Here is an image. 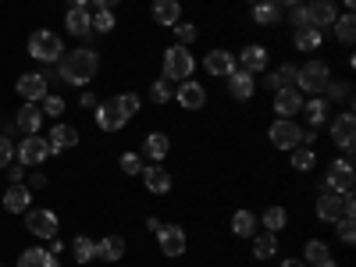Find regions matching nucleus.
Returning a JSON list of instances; mask_svg holds the SVG:
<instances>
[{
	"instance_id": "nucleus-1",
	"label": "nucleus",
	"mask_w": 356,
	"mask_h": 267,
	"mask_svg": "<svg viewBox=\"0 0 356 267\" xmlns=\"http://www.w3.org/2000/svg\"><path fill=\"white\" fill-rule=\"evenodd\" d=\"M100 72V57L97 50H68L61 61H57V79L68 82V86H86V82H93V75Z\"/></svg>"
},
{
	"instance_id": "nucleus-2",
	"label": "nucleus",
	"mask_w": 356,
	"mask_h": 267,
	"mask_svg": "<svg viewBox=\"0 0 356 267\" xmlns=\"http://www.w3.org/2000/svg\"><path fill=\"white\" fill-rule=\"evenodd\" d=\"M29 54L43 65H57L65 57V43H61V36H54L50 29H40V33L29 36Z\"/></svg>"
},
{
	"instance_id": "nucleus-3",
	"label": "nucleus",
	"mask_w": 356,
	"mask_h": 267,
	"mask_svg": "<svg viewBox=\"0 0 356 267\" xmlns=\"http://www.w3.org/2000/svg\"><path fill=\"white\" fill-rule=\"evenodd\" d=\"M193 68H196V61H193V54L182 43H175V47L164 50V79L186 82V79H193Z\"/></svg>"
},
{
	"instance_id": "nucleus-4",
	"label": "nucleus",
	"mask_w": 356,
	"mask_h": 267,
	"mask_svg": "<svg viewBox=\"0 0 356 267\" xmlns=\"http://www.w3.org/2000/svg\"><path fill=\"white\" fill-rule=\"evenodd\" d=\"M332 82V72L324 61H307V68H300V75H296V89L300 93H324V86Z\"/></svg>"
},
{
	"instance_id": "nucleus-5",
	"label": "nucleus",
	"mask_w": 356,
	"mask_h": 267,
	"mask_svg": "<svg viewBox=\"0 0 356 267\" xmlns=\"http://www.w3.org/2000/svg\"><path fill=\"white\" fill-rule=\"evenodd\" d=\"M303 132L307 129H300L292 118H278L267 136H271V143L278 146V150H296V146H303Z\"/></svg>"
},
{
	"instance_id": "nucleus-6",
	"label": "nucleus",
	"mask_w": 356,
	"mask_h": 267,
	"mask_svg": "<svg viewBox=\"0 0 356 267\" xmlns=\"http://www.w3.org/2000/svg\"><path fill=\"white\" fill-rule=\"evenodd\" d=\"M353 186H356V175H353V164L349 161H335L332 164V171H328V178H324V193H335V196H346V193H353Z\"/></svg>"
},
{
	"instance_id": "nucleus-7",
	"label": "nucleus",
	"mask_w": 356,
	"mask_h": 267,
	"mask_svg": "<svg viewBox=\"0 0 356 267\" xmlns=\"http://www.w3.org/2000/svg\"><path fill=\"white\" fill-rule=\"evenodd\" d=\"M15 154H18V161H22L25 168H33V164H43V161L50 157V143H47L43 136H25Z\"/></svg>"
},
{
	"instance_id": "nucleus-8",
	"label": "nucleus",
	"mask_w": 356,
	"mask_h": 267,
	"mask_svg": "<svg viewBox=\"0 0 356 267\" xmlns=\"http://www.w3.org/2000/svg\"><path fill=\"white\" fill-rule=\"evenodd\" d=\"M307 18H310V25L317 29V33L332 29V25H335V18H339L335 0H310V4H307Z\"/></svg>"
},
{
	"instance_id": "nucleus-9",
	"label": "nucleus",
	"mask_w": 356,
	"mask_h": 267,
	"mask_svg": "<svg viewBox=\"0 0 356 267\" xmlns=\"http://www.w3.org/2000/svg\"><path fill=\"white\" fill-rule=\"evenodd\" d=\"M57 214L54 211H29L25 214V228L33 232V235H40V239H57Z\"/></svg>"
},
{
	"instance_id": "nucleus-10",
	"label": "nucleus",
	"mask_w": 356,
	"mask_h": 267,
	"mask_svg": "<svg viewBox=\"0 0 356 267\" xmlns=\"http://www.w3.org/2000/svg\"><path fill=\"white\" fill-rule=\"evenodd\" d=\"M18 97L25 100V104H40L43 97H47V79L40 75V72H29V75H22L18 79Z\"/></svg>"
},
{
	"instance_id": "nucleus-11",
	"label": "nucleus",
	"mask_w": 356,
	"mask_h": 267,
	"mask_svg": "<svg viewBox=\"0 0 356 267\" xmlns=\"http://www.w3.org/2000/svg\"><path fill=\"white\" fill-rule=\"evenodd\" d=\"M157 243H161L164 257H182V253H186V232L178 228V225H161Z\"/></svg>"
},
{
	"instance_id": "nucleus-12",
	"label": "nucleus",
	"mask_w": 356,
	"mask_h": 267,
	"mask_svg": "<svg viewBox=\"0 0 356 267\" xmlns=\"http://www.w3.org/2000/svg\"><path fill=\"white\" fill-rule=\"evenodd\" d=\"M175 100L182 104V107H189V111H200V107L207 104V89H203L200 82L186 79V82H178V89H175Z\"/></svg>"
},
{
	"instance_id": "nucleus-13",
	"label": "nucleus",
	"mask_w": 356,
	"mask_h": 267,
	"mask_svg": "<svg viewBox=\"0 0 356 267\" xmlns=\"http://www.w3.org/2000/svg\"><path fill=\"white\" fill-rule=\"evenodd\" d=\"M303 111V93L300 89H275V114L278 118H292V114H300Z\"/></svg>"
},
{
	"instance_id": "nucleus-14",
	"label": "nucleus",
	"mask_w": 356,
	"mask_h": 267,
	"mask_svg": "<svg viewBox=\"0 0 356 267\" xmlns=\"http://www.w3.org/2000/svg\"><path fill=\"white\" fill-rule=\"evenodd\" d=\"M353 136H356V118H353V111H346V114H339L332 122V139L342 146L346 154H353Z\"/></svg>"
},
{
	"instance_id": "nucleus-15",
	"label": "nucleus",
	"mask_w": 356,
	"mask_h": 267,
	"mask_svg": "<svg viewBox=\"0 0 356 267\" xmlns=\"http://www.w3.org/2000/svg\"><path fill=\"white\" fill-rule=\"evenodd\" d=\"M125 122H129V118H125L122 111H118V104H114V100H107V104H100V107H97V125H100L104 132H122V129H125Z\"/></svg>"
},
{
	"instance_id": "nucleus-16",
	"label": "nucleus",
	"mask_w": 356,
	"mask_h": 267,
	"mask_svg": "<svg viewBox=\"0 0 356 267\" xmlns=\"http://www.w3.org/2000/svg\"><path fill=\"white\" fill-rule=\"evenodd\" d=\"M203 68L211 72L214 79H228L235 72V57L228 50H211V54H207V61H203Z\"/></svg>"
},
{
	"instance_id": "nucleus-17",
	"label": "nucleus",
	"mask_w": 356,
	"mask_h": 267,
	"mask_svg": "<svg viewBox=\"0 0 356 267\" xmlns=\"http://www.w3.org/2000/svg\"><path fill=\"white\" fill-rule=\"evenodd\" d=\"M139 175H143V182H146V189H150V193H157V196L171 193V175H168V171H164L161 164H150V168H143Z\"/></svg>"
},
{
	"instance_id": "nucleus-18",
	"label": "nucleus",
	"mask_w": 356,
	"mask_h": 267,
	"mask_svg": "<svg viewBox=\"0 0 356 267\" xmlns=\"http://www.w3.org/2000/svg\"><path fill=\"white\" fill-rule=\"evenodd\" d=\"M15 125H18L25 136H36L40 125H43V111H40V104H25V107H18Z\"/></svg>"
},
{
	"instance_id": "nucleus-19",
	"label": "nucleus",
	"mask_w": 356,
	"mask_h": 267,
	"mask_svg": "<svg viewBox=\"0 0 356 267\" xmlns=\"http://www.w3.org/2000/svg\"><path fill=\"white\" fill-rule=\"evenodd\" d=\"M253 89H257V82H253L250 72L235 68V72L228 75V93H232L235 100H250V97H253Z\"/></svg>"
},
{
	"instance_id": "nucleus-20",
	"label": "nucleus",
	"mask_w": 356,
	"mask_h": 267,
	"mask_svg": "<svg viewBox=\"0 0 356 267\" xmlns=\"http://www.w3.org/2000/svg\"><path fill=\"white\" fill-rule=\"evenodd\" d=\"M72 146H79V129H72V125H54L50 129V154L72 150Z\"/></svg>"
},
{
	"instance_id": "nucleus-21",
	"label": "nucleus",
	"mask_w": 356,
	"mask_h": 267,
	"mask_svg": "<svg viewBox=\"0 0 356 267\" xmlns=\"http://www.w3.org/2000/svg\"><path fill=\"white\" fill-rule=\"evenodd\" d=\"M239 65H243V72H250V75L264 72V68H267V50H264L260 43H250V47L239 54Z\"/></svg>"
},
{
	"instance_id": "nucleus-22",
	"label": "nucleus",
	"mask_w": 356,
	"mask_h": 267,
	"mask_svg": "<svg viewBox=\"0 0 356 267\" xmlns=\"http://www.w3.org/2000/svg\"><path fill=\"white\" fill-rule=\"evenodd\" d=\"M317 218H321V221H328V225H335V221L342 218V196H335V193H321V200H317Z\"/></svg>"
},
{
	"instance_id": "nucleus-23",
	"label": "nucleus",
	"mask_w": 356,
	"mask_h": 267,
	"mask_svg": "<svg viewBox=\"0 0 356 267\" xmlns=\"http://www.w3.org/2000/svg\"><path fill=\"white\" fill-rule=\"evenodd\" d=\"M178 15H182V4H178V0H154V22H161L164 29H175Z\"/></svg>"
},
{
	"instance_id": "nucleus-24",
	"label": "nucleus",
	"mask_w": 356,
	"mask_h": 267,
	"mask_svg": "<svg viewBox=\"0 0 356 267\" xmlns=\"http://www.w3.org/2000/svg\"><path fill=\"white\" fill-rule=\"evenodd\" d=\"M29 203H33V193H29L22 182H18V186H11V189L4 193V211H11V214L29 211Z\"/></svg>"
},
{
	"instance_id": "nucleus-25",
	"label": "nucleus",
	"mask_w": 356,
	"mask_h": 267,
	"mask_svg": "<svg viewBox=\"0 0 356 267\" xmlns=\"http://www.w3.org/2000/svg\"><path fill=\"white\" fill-rule=\"evenodd\" d=\"M97 257L107 260V264L122 260V257H125V239H122V235H107V239H100V243H97Z\"/></svg>"
},
{
	"instance_id": "nucleus-26",
	"label": "nucleus",
	"mask_w": 356,
	"mask_h": 267,
	"mask_svg": "<svg viewBox=\"0 0 356 267\" xmlns=\"http://www.w3.org/2000/svg\"><path fill=\"white\" fill-rule=\"evenodd\" d=\"M168 150H171V139L164 132H150V136H146V143H143V154L150 157V161H164Z\"/></svg>"
},
{
	"instance_id": "nucleus-27",
	"label": "nucleus",
	"mask_w": 356,
	"mask_h": 267,
	"mask_svg": "<svg viewBox=\"0 0 356 267\" xmlns=\"http://www.w3.org/2000/svg\"><path fill=\"white\" fill-rule=\"evenodd\" d=\"M18 267H61V264H57V253L50 250H22Z\"/></svg>"
},
{
	"instance_id": "nucleus-28",
	"label": "nucleus",
	"mask_w": 356,
	"mask_h": 267,
	"mask_svg": "<svg viewBox=\"0 0 356 267\" xmlns=\"http://www.w3.org/2000/svg\"><path fill=\"white\" fill-rule=\"evenodd\" d=\"M321 40H324V33H317L314 25H300V29H296V36H292L296 50H317Z\"/></svg>"
},
{
	"instance_id": "nucleus-29",
	"label": "nucleus",
	"mask_w": 356,
	"mask_h": 267,
	"mask_svg": "<svg viewBox=\"0 0 356 267\" xmlns=\"http://www.w3.org/2000/svg\"><path fill=\"white\" fill-rule=\"evenodd\" d=\"M232 232L243 235V239H253V235H257V214H253V211H235Z\"/></svg>"
},
{
	"instance_id": "nucleus-30",
	"label": "nucleus",
	"mask_w": 356,
	"mask_h": 267,
	"mask_svg": "<svg viewBox=\"0 0 356 267\" xmlns=\"http://www.w3.org/2000/svg\"><path fill=\"white\" fill-rule=\"evenodd\" d=\"M65 25H68L72 36H89V33H93V18H89L86 11H79V8L68 11V22H65Z\"/></svg>"
},
{
	"instance_id": "nucleus-31",
	"label": "nucleus",
	"mask_w": 356,
	"mask_h": 267,
	"mask_svg": "<svg viewBox=\"0 0 356 267\" xmlns=\"http://www.w3.org/2000/svg\"><path fill=\"white\" fill-rule=\"evenodd\" d=\"M275 253H278V235H275V232L257 235V239H253V257H257V260H271Z\"/></svg>"
},
{
	"instance_id": "nucleus-32",
	"label": "nucleus",
	"mask_w": 356,
	"mask_h": 267,
	"mask_svg": "<svg viewBox=\"0 0 356 267\" xmlns=\"http://www.w3.org/2000/svg\"><path fill=\"white\" fill-rule=\"evenodd\" d=\"M332 29H335V40L349 47V43H353V36H356V18H353V11H346V15H339Z\"/></svg>"
},
{
	"instance_id": "nucleus-33",
	"label": "nucleus",
	"mask_w": 356,
	"mask_h": 267,
	"mask_svg": "<svg viewBox=\"0 0 356 267\" xmlns=\"http://www.w3.org/2000/svg\"><path fill=\"white\" fill-rule=\"evenodd\" d=\"M296 75H300V68H296V65H282L271 79H267V89H292L296 86Z\"/></svg>"
},
{
	"instance_id": "nucleus-34",
	"label": "nucleus",
	"mask_w": 356,
	"mask_h": 267,
	"mask_svg": "<svg viewBox=\"0 0 356 267\" xmlns=\"http://www.w3.org/2000/svg\"><path fill=\"white\" fill-rule=\"evenodd\" d=\"M282 18V11L271 4V0H260V4H253V22L257 25H275Z\"/></svg>"
},
{
	"instance_id": "nucleus-35",
	"label": "nucleus",
	"mask_w": 356,
	"mask_h": 267,
	"mask_svg": "<svg viewBox=\"0 0 356 267\" xmlns=\"http://www.w3.org/2000/svg\"><path fill=\"white\" fill-rule=\"evenodd\" d=\"M303 111H307V125H310V129H317V125L324 122V118H328V104H324L321 97L307 100V104H303Z\"/></svg>"
},
{
	"instance_id": "nucleus-36",
	"label": "nucleus",
	"mask_w": 356,
	"mask_h": 267,
	"mask_svg": "<svg viewBox=\"0 0 356 267\" xmlns=\"http://www.w3.org/2000/svg\"><path fill=\"white\" fill-rule=\"evenodd\" d=\"M72 253H75L79 264H89V260H97V243H93V239H86V235H75Z\"/></svg>"
},
{
	"instance_id": "nucleus-37",
	"label": "nucleus",
	"mask_w": 356,
	"mask_h": 267,
	"mask_svg": "<svg viewBox=\"0 0 356 267\" xmlns=\"http://www.w3.org/2000/svg\"><path fill=\"white\" fill-rule=\"evenodd\" d=\"M324 260H332V253H328V243L310 239V243H307V257H303V264H324Z\"/></svg>"
},
{
	"instance_id": "nucleus-38",
	"label": "nucleus",
	"mask_w": 356,
	"mask_h": 267,
	"mask_svg": "<svg viewBox=\"0 0 356 267\" xmlns=\"http://www.w3.org/2000/svg\"><path fill=\"white\" fill-rule=\"evenodd\" d=\"M285 221H289L285 207H267V211H264V225H267V232H282Z\"/></svg>"
},
{
	"instance_id": "nucleus-39",
	"label": "nucleus",
	"mask_w": 356,
	"mask_h": 267,
	"mask_svg": "<svg viewBox=\"0 0 356 267\" xmlns=\"http://www.w3.org/2000/svg\"><path fill=\"white\" fill-rule=\"evenodd\" d=\"M317 161H314V150H310V146H296V150H292V168L296 171H310Z\"/></svg>"
},
{
	"instance_id": "nucleus-40",
	"label": "nucleus",
	"mask_w": 356,
	"mask_h": 267,
	"mask_svg": "<svg viewBox=\"0 0 356 267\" xmlns=\"http://www.w3.org/2000/svg\"><path fill=\"white\" fill-rule=\"evenodd\" d=\"M40 111L50 114V118H57V114H65V100H61V97H54V93H47V97L40 100Z\"/></svg>"
},
{
	"instance_id": "nucleus-41",
	"label": "nucleus",
	"mask_w": 356,
	"mask_h": 267,
	"mask_svg": "<svg viewBox=\"0 0 356 267\" xmlns=\"http://www.w3.org/2000/svg\"><path fill=\"white\" fill-rule=\"evenodd\" d=\"M114 104H118V111H122L125 118H132V114L139 111V97H136V93H122V97H114Z\"/></svg>"
},
{
	"instance_id": "nucleus-42",
	"label": "nucleus",
	"mask_w": 356,
	"mask_h": 267,
	"mask_svg": "<svg viewBox=\"0 0 356 267\" xmlns=\"http://www.w3.org/2000/svg\"><path fill=\"white\" fill-rule=\"evenodd\" d=\"M175 97V89L168 86V79H161V82H154V89H150V100L154 104H168Z\"/></svg>"
},
{
	"instance_id": "nucleus-43",
	"label": "nucleus",
	"mask_w": 356,
	"mask_h": 267,
	"mask_svg": "<svg viewBox=\"0 0 356 267\" xmlns=\"http://www.w3.org/2000/svg\"><path fill=\"white\" fill-rule=\"evenodd\" d=\"M175 36H178V43H182V47H189V43H196V25H186V22H178L175 25Z\"/></svg>"
},
{
	"instance_id": "nucleus-44",
	"label": "nucleus",
	"mask_w": 356,
	"mask_h": 267,
	"mask_svg": "<svg viewBox=\"0 0 356 267\" xmlns=\"http://www.w3.org/2000/svg\"><path fill=\"white\" fill-rule=\"evenodd\" d=\"M122 171L125 175H139L143 171V157L139 154H122Z\"/></svg>"
},
{
	"instance_id": "nucleus-45",
	"label": "nucleus",
	"mask_w": 356,
	"mask_h": 267,
	"mask_svg": "<svg viewBox=\"0 0 356 267\" xmlns=\"http://www.w3.org/2000/svg\"><path fill=\"white\" fill-rule=\"evenodd\" d=\"M93 29H97V33H111V29H114V15L111 11H97L93 15Z\"/></svg>"
},
{
	"instance_id": "nucleus-46",
	"label": "nucleus",
	"mask_w": 356,
	"mask_h": 267,
	"mask_svg": "<svg viewBox=\"0 0 356 267\" xmlns=\"http://www.w3.org/2000/svg\"><path fill=\"white\" fill-rule=\"evenodd\" d=\"M11 157H15V143H11L8 136H0V168H8Z\"/></svg>"
},
{
	"instance_id": "nucleus-47",
	"label": "nucleus",
	"mask_w": 356,
	"mask_h": 267,
	"mask_svg": "<svg viewBox=\"0 0 356 267\" xmlns=\"http://www.w3.org/2000/svg\"><path fill=\"white\" fill-rule=\"evenodd\" d=\"M339 235H342V243L349 246L356 239V228H353V218H339Z\"/></svg>"
},
{
	"instance_id": "nucleus-48",
	"label": "nucleus",
	"mask_w": 356,
	"mask_h": 267,
	"mask_svg": "<svg viewBox=\"0 0 356 267\" xmlns=\"http://www.w3.org/2000/svg\"><path fill=\"white\" fill-rule=\"evenodd\" d=\"M292 25H296V29H300V25H310V18H307V8H303V4H296V8H292Z\"/></svg>"
},
{
	"instance_id": "nucleus-49",
	"label": "nucleus",
	"mask_w": 356,
	"mask_h": 267,
	"mask_svg": "<svg viewBox=\"0 0 356 267\" xmlns=\"http://www.w3.org/2000/svg\"><path fill=\"white\" fill-rule=\"evenodd\" d=\"M8 178H11V186H18L25 178V164H8Z\"/></svg>"
},
{
	"instance_id": "nucleus-50",
	"label": "nucleus",
	"mask_w": 356,
	"mask_h": 267,
	"mask_svg": "<svg viewBox=\"0 0 356 267\" xmlns=\"http://www.w3.org/2000/svg\"><path fill=\"white\" fill-rule=\"evenodd\" d=\"M29 186H33V189H43L47 178H43V175H33V178H29Z\"/></svg>"
},
{
	"instance_id": "nucleus-51",
	"label": "nucleus",
	"mask_w": 356,
	"mask_h": 267,
	"mask_svg": "<svg viewBox=\"0 0 356 267\" xmlns=\"http://www.w3.org/2000/svg\"><path fill=\"white\" fill-rule=\"evenodd\" d=\"M93 4H97V11H111V8L118 4V0H93Z\"/></svg>"
},
{
	"instance_id": "nucleus-52",
	"label": "nucleus",
	"mask_w": 356,
	"mask_h": 267,
	"mask_svg": "<svg viewBox=\"0 0 356 267\" xmlns=\"http://www.w3.org/2000/svg\"><path fill=\"white\" fill-rule=\"evenodd\" d=\"M271 4L282 11V8H296V4H300V0H271Z\"/></svg>"
},
{
	"instance_id": "nucleus-53",
	"label": "nucleus",
	"mask_w": 356,
	"mask_h": 267,
	"mask_svg": "<svg viewBox=\"0 0 356 267\" xmlns=\"http://www.w3.org/2000/svg\"><path fill=\"white\" fill-rule=\"evenodd\" d=\"M82 107H97V97L93 93H82Z\"/></svg>"
},
{
	"instance_id": "nucleus-54",
	"label": "nucleus",
	"mask_w": 356,
	"mask_h": 267,
	"mask_svg": "<svg viewBox=\"0 0 356 267\" xmlns=\"http://www.w3.org/2000/svg\"><path fill=\"white\" fill-rule=\"evenodd\" d=\"M282 267H307V264H303V260H285Z\"/></svg>"
},
{
	"instance_id": "nucleus-55",
	"label": "nucleus",
	"mask_w": 356,
	"mask_h": 267,
	"mask_svg": "<svg viewBox=\"0 0 356 267\" xmlns=\"http://www.w3.org/2000/svg\"><path fill=\"white\" fill-rule=\"evenodd\" d=\"M86 4L89 0H72V8H79V11H86Z\"/></svg>"
},
{
	"instance_id": "nucleus-56",
	"label": "nucleus",
	"mask_w": 356,
	"mask_h": 267,
	"mask_svg": "<svg viewBox=\"0 0 356 267\" xmlns=\"http://www.w3.org/2000/svg\"><path fill=\"white\" fill-rule=\"evenodd\" d=\"M314 267H339V264H332V260H324V264H314Z\"/></svg>"
},
{
	"instance_id": "nucleus-57",
	"label": "nucleus",
	"mask_w": 356,
	"mask_h": 267,
	"mask_svg": "<svg viewBox=\"0 0 356 267\" xmlns=\"http://www.w3.org/2000/svg\"><path fill=\"white\" fill-rule=\"evenodd\" d=\"M342 4H346V8H349V11H353V4H356V0H342Z\"/></svg>"
},
{
	"instance_id": "nucleus-58",
	"label": "nucleus",
	"mask_w": 356,
	"mask_h": 267,
	"mask_svg": "<svg viewBox=\"0 0 356 267\" xmlns=\"http://www.w3.org/2000/svg\"><path fill=\"white\" fill-rule=\"evenodd\" d=\"M250 4H260V0H250Z\"/></svg>"
},
{
	"instance_id": "nucleus-59",
	"label": "nucleus",
	"mask_w": 356,
	"mask_h": 267,
	"mask_svg": "<svg viewBox=\"0 0 356 267\" xmlns=\"http://www.w3.org/2000/svg\"><path fill=\"white\" fill-rule=\"evenodd\" d=\"M0 267H4V264H0Z\"/></svg>"
}]
</instances>
